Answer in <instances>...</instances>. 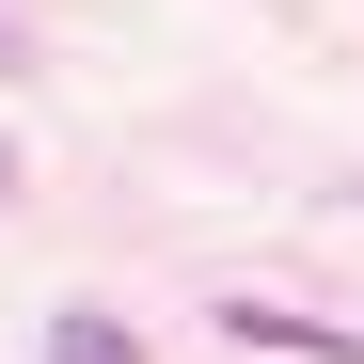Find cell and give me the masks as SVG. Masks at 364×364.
Returning <instances> with one entry per match:
<instances>
[{
	"mask_svg": "<svg viewBox=\"0 0 364 364\" xmlns=\"http://www.w3.org/2000/svg\"><path fill=\"white\" fill-rule=\"evenodd\" d=\"M48 364H143V348L111 333V317H64V333H48Z\"/></svg>",
	"mask_w": 364,
	"mask_h": 364,
	"instance_id": "6da1fadb",
	"label": "cell"
},
{
	"mask_svg": "<svg viewBox=\"0 0 364 364\" xmlns=\"http://www.w3.org/2000/svg\"><path fill=\"white\" fill-rule=\"evenodd\" d=\"M0 174H16V159H0Z\"/></svg>",
	"mask_w": 364,
	"mask_h": 364,
	"instance_id": "7a4b0ae2",
	"label": "cell"
}]
</instances>
